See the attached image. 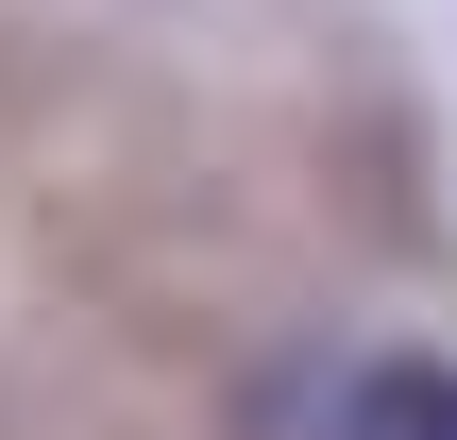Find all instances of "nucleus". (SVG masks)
Returning <instances> with one entry per match:
<instances>
[{
	"instance_id": "obj_1",
	"label": "nucleus",
	"mask_w": 457,
	"mask_h": 440,
	"mask_svg": "<svg viewBox=\"0 0 457 440\" xmlns=\"http://www.w3.org/2000/svg\"><path fill=\"white\" fill-rule=\"evenodd\" d=\"M339 440H457V373L441 356H373L339 390Z\"/></svg>"
}]
</instances>
